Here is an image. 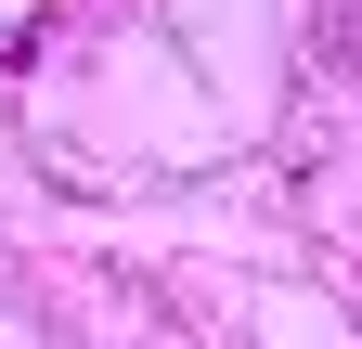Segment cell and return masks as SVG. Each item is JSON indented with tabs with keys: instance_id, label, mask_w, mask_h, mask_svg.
<instances>
[{
	"instance_id": "obj_1",
	"label": "cell",
	"mask_w": 362,
	"mask_h": 349,
	"mask_svg": "<svg viewBox=\"0 0 362 349\" xmlns=\"http://www.w3.org/2000/svg\"><path fill=\"white\" fill-rule=\"evenodd\" d=\"M310 65H324V78H362V0H310Z\"/></svg>"
}]
</instances>
